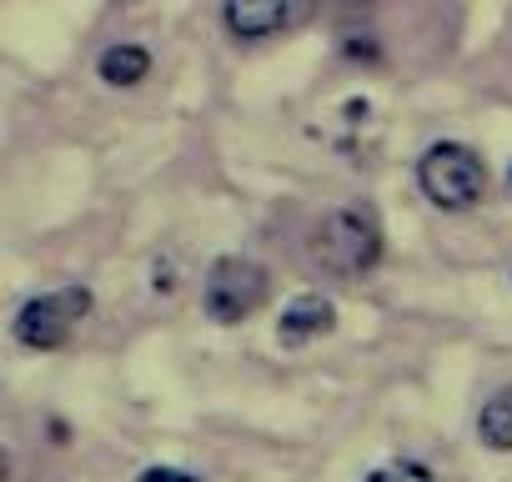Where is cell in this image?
<instances>
[{
    "instance_id": "cell-2",
    "label": "cell",
    "mask_w": 512,
    "mask_h": 482,
    "mask_svg": "<svg viewBox=\"0 0 512 482\" xmlns=\"http://www.w3.org/2000/svg\"><path fill=\"white\" fill-rule=\"evenodd\" d=\"M417 186L432 206L442 211H467L482 201L487 191V166L472 146L462 141H442V146H427V156L417 161Z\"/></svg>"
},
{
    "instance_id": "cell-3",
    "label": "cell",
    "mask_w": 512,
    "mask_h": 482,
    "mask_svg": "<svg viewBox=\"0 0 512 482\" xmlns=\"http://www.w3.org/2000/svg\"><path fill=\"white\" fill-rule=\"evenodd\" d=\"M267 292H272V277H267L262 262H251V257H221V262H211V272H206L201 307H206L211 322L231 327V322H246L256 307H262Z\"/></svg>"
},
{
    "instance_id": "cell-8",
    "label": "cell",
    "mask_w": 512,
    "mask_h": 482,
    "mask_svg": "<svg viewBox=\"0 0 512 482\" xmlns=\"http://www.w3.org/2000/svg\"><path fill=\"white\" fill-rule=\"evenodd\" d=\"M477 432H482V442H487L492 452H512V387H502V392L482 407Z\"/></svg>"
},
{
    "instance_id": "cell-7",
    "label": "cell",
    "mask_w": 512,
    "mask_h": 482,
    "mask_svg": "<svg viewBox=\"0 0 512 482\" xmlns=\"http://www.w3.org/2000/svg\"><path fill=\"white\" fill-rule=\"evenodd\" d=\"M96 71H101L106 86H141L146 71H151V51L146 46H131V41H116V46L101 51Z\"/></svg>"
},
{
    "instance_id": "cell-5",
    "label": "cell",
    "mask_w": 512,
    "mask_h": 482,
    "mask_svg": "<svg viewBox=\"0 0 512 482\" xmlns=\"http://www.w3.org/2000/svg\"><path fill=\"white\" fill-rule=\"evenodd\" d=\"M322 11V0H221L226 31L236 41H272L287 31H302Z\"/></svg>"
},
{
    "instance_id": "cell-9",
    "label": "cell",
    "mask_w": 512,
    "mask_h": 482,
    "mask_svg": "<svg viewBox=\"0 0 512 482\" xmlns=\"http://www.w3.org/2000/svg\"><path fill=\"white\" fill-rule=\"evenodd\" d=\"M367 482H432V472H427L422 462H387V467H377Z\"/></svg>"
},
{
    "instance_id": "cell-10",
    "label": "cell",
    "mask_w": 512,
    "mask_h": 482,
    "mask_svg": "<svg viewBox=\"0 0 512 482\" xmlns=\"http://www.w3.org/2000/svg\"><path fill=\"white\" fill-rule=\"evenodd\" d=\"M141 482H196V477L181 467H151V472H141Z\"/></svg>"
},
{
    "instance_id": "cell-6",
    "label": "cell",
    "mask_w": 512,
    "mask_h": 482,
    "mask_svg": "<svg viewBox=\"0 0 512 482\" xmlns=\"http://www.w3.org/2000/svg\"><path fill=\"white\" fill-rule=\"evenodd\" d=\"M332 327H337V307H332L327 297H297V302L282 312L277 337H282L287 347H302V342H312V337H322V332H332Z\"/></svg>"
},
{
    "instance_id": "cell-4",
    "label": "cell",
    "mask_w": 512,
    "mask_h": 482,
    "mask_svg": "<svg viewBox=\"0 0 512 482\" xmlns=\"http://www.w3.org/2000/svg\"><path fill=\"white\" fill-rule=\"evenodd\" d=\"M91 312V292L86 287H61V292H41L16 312V342L31 352H56L66 347V337L76 332V322Z\"/></svg>"
},
{
    "instance_id": "cell-1",
    "label": "cell",
    "mask_w": 512,
    "mask_h": 482,
    "mask_svg": "<svg viewBox=\"0 0 512 482\" xmlns=\"http://www.w3.org/2000/svg\"><path fill=\"white\" fill-rule=\"evenodd\" d=\"M382 262V221L367 201H347L337 211H327L312 231V267L327 277H362Z\"/></svg>"
}]
</instances>
